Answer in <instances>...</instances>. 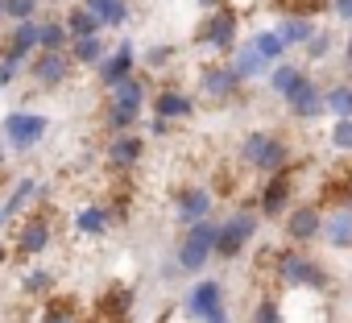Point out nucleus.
<instances>
[{
    "instance_id": "nucleus-1",
    "label": "nucleus",
    "mask_w": 352,
    "mask_h": 323,
    "mask_svg": "<svg viewBox=\"0 0 352 323\" xmlns=\"http://www.w3.org/2000/svg\"><path fill=\"white\" fill-rule=\"evenodd\" d=\"M241 157H245V166H253V170H261V175H278V170H286L290 149H286V141L274 137V133H249V137L241 141Z\"/></svg>"
},
{
    "instance_id": "nucleus-2",
    "label": "nucleus",
    "mask_w": 352,
    "mask_h": 323,
    "mask_svg": "<svg viewBox=\"0 0 352 323\" xmlns=\"http://www.w3.org/2000/svg\"><path fill=\"white\" fill-rule=\"evenodd\" d=\"M274 269H278L282 286H290V290H323V286H327L323 265L311 261L307 253H294V249H282V253L274 257Z\"/></svg>"
},
{
    "instance_id": "nucleus-3",
    "label": "nucleus",
    "mask_w": 352,
    "mask_h": 323,
    "mask_svg": "<svg viewBox=\"0 0 352 323\" xmlns=\"http://www.w3.org/2000/svg\"><path fill=\"white\" fill-rule=\"evenodd\" d=\"M216 236H220V228H216L212 220L187 224V236H183V245H179V269H187V274L204 269L208 257H216Z\"/></svg>"
},
{
    "instance_id": "nucleus-4",
    "label": "nucleus",
    "mask_w": 352,
    "mask_h": 323,
    "mask_svg": "<svg viewBox=\"0 0 352 323\" xmlns=\"http://www.w3.org/2000/svg\"><path fill=\"white\" fill-rule=\"evenodd\" d=\"M141 104H145V87H141V79H120L116 87H112V108H108V124L116 129V133H124L133 120H137V112H141Z\"/></svg>"
},
{
    "instance_id": "nucleus-5",
    "label": "nucleus",
    "mask_w": 352,
    "mask_h": 323,
    "mask_svg": "<svg viewBox=\"0 0 352 323\" xmlns=\"http://www.w3.org/2000/svg\"><path fill=\"white\" fill-rule=\"evenodd\" d=\"M257 232V216L253 212H236L220 224V236H216V257H236Z\"/></svg>"
},
{
    "instance_id": "nucleus-6",
    "label": "nucleus",
    "mask_w": 352,
    "mask_h": 323,
    "mask_svg": "<svg viewBox=\"0 0 352 323\" xmlns=\"http://www.w3.org/2000/svg\"><path fill=\"white\" fill-rule=\"evenodd\" d=\"M46 129H50V120L42 112H13L5 120V137H9L13 149H34L46 137Z\"/></svg>"
},
{
    "instance_id": "nucleus-7",
    "label": "nucleus",
    "mask_w": 352,
    "mask_h": 323,
    "mask_svg": "<svg viewBox=\"0 0 352 323\" xmlns=\"http://www.w3.org/2000/svg\"><path fill=\"white\" fill-rule=\"evenodd\" d=\"M187 311L199 315L204 323H228V311H224V290L220 282H199L191 294H187Z\"/></svg>"
},
{
    "instance_id": "nucleus-8",
    "label": "nucleus",
    "mask_w": 352,
    "mask_h": 323,
    "mask_svg": "<svg viewBox=\"0 0 352 323\" xmlns=\"http://www.w3.org/2000/svg\"><path fill=\"white\" fill-rule=\"evenodd\" d=\"M286 104H290V112L298 116V120H315L319 112H327V96L319 91V83L315 79H307L302 75V83L286 96Z\"/></svg>"
},
{
    "instance_id": "nucleus-9",
    "label": "nucleus",
    "mask_w": 352,
    "mask_h": 323,
    "mask_svg": "<svg viewBox=\"0 0 352 323\" xmlns=\"http://www.w3.org/2000/svg\"><path fill=\"white\" fill-rule=\"evenodd\" d=\"M199 42H208L212 50H228L236 42V13H212L199 30Z\"/></svg>"
},
{
    "instance_id": "nucleus-10",
    "label": "nucleus",
    "mask_w": 352,
    "mask_h": 323,
    "mask_svg": "<svg viewBox=\"0 0 352 323\" xmlns=\"http://www.w3.org/2000/svg\"><path fill=\"white\" fill-rule=\"evenodd\" d=\"M286 232H290V241H298V245L323 236V216H319V208H294L290 220H286Z\"/></svg>"
},
{
    "instance_id": "nucleus-11",
    "label": "nucleus",
    "mask_w": 352,
    "mask_h": 323,
    "mask_svg": "<svg viewBox=\"0 0 352 323\" xmlns=\"http://www.w3.org/2000/svg\"><path fill=\"white\" fill-rule=\"evenodd\" d=\"M42 46V25L30 17V21H17V30H13V42H9V54L5 58H13L17 67H21V58L25 54H34Z\"/></svg>"
},
{
    "instance_id": "nucleus-12",
    "label": "nucleus",
    "mask_w": 352,
    "mask_h": 323,
    "mask_svg": "<svg viewBox=\"0 0 352 323\" xmlns=\"http://www.w3.org/2000/svg\"><path fill=\"white\" fill-rule=\"evenodd\" d=\"M129 75H133V46L120 42V46L100 63V79H104V87H116V83L129 79Z\"/></svg>"
},
{
    "instance_id": "nucleus-13",
    "label": "nucleus",
    "mask_w": 352,
    "mask_h": 323,
    "mask_svg": "<svg viewBox=\"0 0 352 323\" xmlns=\"http://www.w3.org/2000/svg\"><path fill=\"white\" fill-rule=\"evenodd\" d=\"M236 83H241L236 67H208V71H204V79H199L204 96H212V100H228V96L236 91Z\"/></svg>"
},
{
    "instance_id": "nucleus-14",
    "label": "nucleus",
    "mask_w": 352,
    "mask_h": 323,
    "mask_svg": "<svg viewBox=\"0 0 352 323\" xmlns=\"http://www.w3.org/2000/svg\"><path fill=\"white\" fill-rule=\"evenodd\" d=\"M46 245H50V224H46V216L25 220L21 236H17V253H21V257H38V253H46Z\"/></svg>"
},
{
    "instance_id": "nucleus-15",
    "label": "nucleus",
    "mask_w": 352,
    "mask_h": 323,
    "mask_svg": "<svg viewBox=\"0 0 352 323\" xmlns=\"http://www.w3.org/2000/svg\"><path fill=\"white\" fill-rule=\"evenodd\" d=\"M290 175H270V183H265V191H261V212L265 216H282L286 212V203H290Z\"/></svg>"
},
{
    "instance_id": "nucleus-16",
    "label": "nucleus",
    "mask_w": 352,
    "mask_h": 323,
    "mask_svg": "<svg viewBox=\"0 0 352 323\" xmlns=\"http://www.w3.org/2000/svg\"><path fill=\"white\" fill-rule=\"evenodd\" d=\"M208 212H212V195L204 187L179 191V220L183 224H199V220H208Z\"/></svg>"
},
{
    "instance_id": "nucleus-17",
    "label": "nucleus",
    "mask_w": 352,
    "mask_h": 323,
    "mask_svg": "<svg viewBox=\"0 0 352 323\" xmlns=\"http://www.w3.org/2000/svg\"><path fill=\"white\" fill-rule=\"evenodd\" d=\"M323 241L331 249H352V208H340L323 216Z\"/></svg>"
},
{
    "instance_id": "nucleus-18",
    "label": "nucleus",
    "mask_w": 352,
    "mask_h": 323,
    "mask_svg": "<svg viewBox=\"0 0 352 323\" xmlns=\"http://www.w3.org/2000/svg\"><path fill=\"white\" fill-rule=\"evenodd\" d=\"M34 79H38L42 87L63 83V79H67V54H63V50H46V54L38 58V67H34Z\"/></svg>"
},
{
    "instance_id": "nucleus-19",
    "label": "nucleus",
    "mask_w": 352,
    "mask_h": 323,
    "mask_svg": "<svg viewBox=\"0 0 352 323\" xmlns=\"http://www.w3.org/2000/svg\"><path fill=\"white\" fill-rule=\"evenodd\" d=\"M191 96H183V91H174V87H166V91H157V100H153V112L157 116H166V120H179V116H191Z\"/></svg>"
},
{
    "instance_id": "nucleus-20",
    "label": "nucleus",
    "mask_w": 352,
    "mask_h": 323,
    "mask_svg": "<svg viewBox=\"0 0 352 323\" xmlns=\"http://www.w3.org/2000/svg\"><path fill=\"white\" fill-rule=\"evenodd\" d=\"M141 149H145V145H141V137L116 133V141L108 145V162H112V166H120V170H124V166H133V162L141 157Z\"/></svg>"
},
{
    "instance_id": "nucleus-21",
    "label": "nucleus",
    "mask_w": 352,
    "mask_h": 323,
    "mask_svg": "<svg viewBox=\"0 0 352 323\" xmlns=\"http://www.w3.org/2000/svg\"><path fill=\"white\" fill-rule=\"evenodd\" d=\"M104 38L100 34H87V38H75L71 42V58L75 63H83V67H96V63H104Z\"/></svg>"
},
{
    "instance_id": "nucleus-22",
    "label": "nucleus",
    "mask_w": 352,
    "mask_h": 323,
    "mask_svg": "<svg viewBox=\"0 0 352 323\" xmlns=\"http://www.w3.org/2000/svg\"><path fill=\"white\" fill-rule=\"evenodd\" d=\"M83 5H87L104 25H116V30H120V25L129 21V5H124V0H83Z\"/></svg>"
},
{
    "instance_id": "nucleus-23",
    "label": "nucleus",
    "mask_w": 352,
    "mask_h": 323,
    "mask_svg": "<svg viewBox=\"0 0 352 323\" xmlns=\"http://www.w3.org/2000/svg\"><path fill=\"white\" fill-rule=\"evenodd\" d=\"M232 67H236V75H241V79H257L270 63H265V54L249 42V46H241V50H236V63H232Z\"/></svg>"
},
{
    "instance_id": "nucleus-24",
    "label": "nucleus",
    "mask_w": 352,
    "mask_h": 323,
    "mask_svg": "<svg viewBox=\"0 0 352 323\" xmlns=\"http://www.w3.org/2000/svg\"><path fill=\"white\" fill-rule=\"evenodd\" d=\"M34 191H38V183H34V179H21V183H17V191L9 195V203L0 208V224H9V220H13V216H17V212L34 199Z\"/></svg>"
},
{
    "instance_id": "nucleus-25",
    "label": "nucleus",
    "mask_w": 352,
    "mask_h": 323,
    "mask_svg": "<svg viewBox=\"0 0 352 323\" xmlns=\"http://www.w3.org/2000/svg\"><path fill=\"white\" fill-rule=\"evenodd\" d=\"M100 25H104V21H100V17H96L87 5H79V9L67 17V30H71V38H87V34H100Z\"/></svg>"
},
{
    "instance_id": "nucleus-26",
    "label": "nucleus",
    "mask_w": 352,
    "mask_h": 323,
    "mask_svg": "<svg viewBox=\"0 0 352 323\" xmlns=\"http://www.w3.org/2000/svg\"><path fill=\"white\" fill-rule=\"evenodd\" d=\"M278 34H282V42H286V46H307V42L315 38V30H311V21H307V17H290V21H282V25H278Z\"/></svg>"
},
{
    "instance_id": "nucleus-27",
    "label": "nucleus",
    "mask_w": 352,
    "mask_h": 323,
    "mask_svg": "<svg viewBox=\"0 0 352 323\" xmlns=\"http://www.w3.org/2000/svg\"><path fill=\"white\" fill-rule=\"evenodd\" d=\"M298 83H302V71H298V67H290V63L274 67V75H270V87H274V91H278L282 100H286V96H290V91H294Z\"/></svg>"
},
{
    "instance_id": "nucleus-28",
    "label": "nucleus",
    "mask_w": 352,
    "mask_h": 323,
    "mask_svg": "<svg viewBox=\"0 0 352 323\" xmlns=\"http://www.w3.org/2000/svg\"><path fill=\"white\" fill-rule=\"evenodd\" d=\"M108 220H112V212H104V208H83V212L75 216V228H79V232L100 236V232L108 228Z\"/></svg>"
},
{
    "instance_id": "nucleus-29",
    "label": "nucleus",
    "mask_w": 352,
    "mask_h": 323,
    "mask_svg": "<svg viewBox=\"0 0 352 323\" xmlns=\"http://www.w3.org/2000/svg\"><path fill=\"white\" fill-rule=\"evenodd\" d=\"M67 42H75L67 21H42V50H63Z\"/></svg>"
},
{
    "instance_id": "nucleus-30",
    "label": "nucleus",
    "mask_w": 352,
    "mask_h": 323,
    "mask_svg": "<svg viewBox=\"0 0 352 323\" xmlns=\"http://www.w3.org/2000/svg\"><path fill=\"white\" fill-rule=\"evenodd\" d=\"M253 46H257V50L265 54V63H278V58L286 54V42H282V34H278V30H274V34H270V30L253 34Z\"/></svg>"
},
{
    "instance_id": "nucleus-31",
    "label": "nucleus",
    "mask_w": 352,
    "mask_h": 323,
    "mask_svg": "<svg viewBox=\"0 0 352 323\" xmlns=\"http://www.w3.org/2000/svg\"><path fill=\"white\" fill-rule=\"evenodd\" d=\"M327 112L331 116H352V83H336L327 91Z\"/></svg>"
},
{
    "instance_id": "nucleus-32",
    "label": "nucleus",
    "mask_w": 352,
    "mask_h": 323,
    "mask_svg": "<svg viewBox=\"0 0 352 323\" xmlns=\"http://www.w3.org/2000/svg\"><path fill=\"white\" fill-rule=\"evenodd\" d=\"M331 149L336 153H352V116H336V124H331Z\"/></svg>"
},
{
    "instance_id": "nucleus-33",
    "label": "nucleus",
    "mask_w": 352,
    "mask_h": 323,
    "mask_svg": "<svg viewBox=\"0 0 352 323\" xmlns=\"http://www.w3.org/2000/svg\"><path fill=\"white\" fill-rule=\"evenodd\" d=\"M0 13L9 21H30L38 13V0H0Z\"/></svg>"
},
{
    "instance_id": "nucleus-34",
    "label": "nucleus",
    "mask_w": 352,
    "mask_h": 323,
    "mask_svg": "<svg viewBox=\"0 0 352 323\" xmlns=\"http://www.w3.org/2000/svg\"><path fill=\"white\" fill-rule=\"evenodd\" d=\"M253 323H286V319H282V307L274 298H261L257 311H253Z\"/></svg>"
},
{
    "instance_id": "nucleus-35",
    "label": "nucleus",
    "mask_w": 352,
    "mask_h": 323,
    "mask_svg": "<svg viewBox=\"0 0 352 323\" xmlns=\"http://www.w3.org/2000/svg\"><path fill=\"white\" fill-rule=\"evenodd\" d=\"M21 286H25L30 294H46V290L54 286V274H50V269H34V274H30V278H25Z\"/></svg>"
},
{
    "instance_id": "nucleus-36",
    "label": "nucleus",
    "mask_w": 352,
    "mask_h": 323,
    "mask_svg": "<svg viewBox=\"0 0 352 323\" xmlns=\"http://www.w3.org/2000/svg\"><path fill=\"white\" fill-rule=\"evenodd\" d=\"M327 54H331V34H315V38L307 42V58L319 63V58H327Z\"/></svg>"
},
{
    "instance_id": "nucleus-37",
    "label": "nucleus",
    "mask_w": 352,
    "mask_h": 323,
    "mask_svg": "<svg viewBox=\"0 0 352 323\" xmlns=\"http://www.w3.org/2000/svg\"><path fill=\"white\" fill-rule=\"evenodd\" d=\"M42 323H75V315H71L67 307H46V315H42Z\"/></svg>"
},
{
    "instance_id": "nucleus-38",
    "label": "nucleus",
    "mask_w": 352,
    "mask_h": 323,
    "mask_svg": "<svg viewBox=\"0 0 352 323\" xmlns=\"http://www.w3.org/2000/svg\"><path fill=\"white\" fill-rule=\"evenodd\" d=\"M170 54H174L170 46H153V50L145 54V63H149V67H166V63H170Z\"/></svg>"
},
{
    "instance_id": "nucleus-39",
    "label": "nucleus",
    "mask_w": 352,
    "mask_h": 323,
    "mask_svg": "<svg viewBox=\"0 0 352 323\" xmlns=\"http://www.w3.org/2000/svg\"><path fill=\"white\" fill-rule=\"evenodd\" d=\"M17 79V63L13 58H5V63H0V87H9Z\"/></svg>"
},
{
    "instance_id": "nucleus-40",
    "label": "nucleus",
    "mask_w": 352,
    "mask_h": 323,
    "mask_svg": "<svg viewBox=\"0 0 352 323\" xmlns=\"http://www.w3.org/2000/svg\"><path fill=\"white\" fill-rule=\"evenodd\" d=\"M344 54H348V63H352V34H348V46H344Z\"/></svg>"
},
{
    "instance_id": "nucleus-41",
    "label": "nucleus",
    "mask_w": 352,
    "mask_h": 323,
    "mask_svg": "<svg viewBox=\"0 0 352 323\" xmlns=\"http://www.w3.org/2000/svg\"><path fill=\"white\" fill-rule=\"evenodd\" d=\"M344 208H352V187H348V191H344Z\"/></svg>"
}]
</instances>
